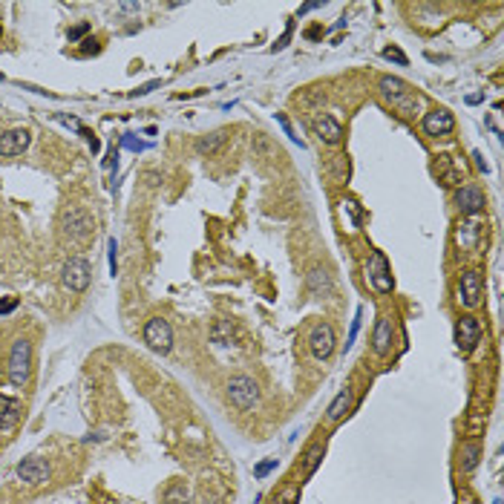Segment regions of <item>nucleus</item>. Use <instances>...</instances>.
Returning <instances> with one entry per match:
<instances>
[{"label": "nucleus", "instance_id": "1", "mask_svg": "<svg viewBox=\"0 0 504 504\" xmlns=\"http://www.w3.org/2000/svg\"><path fill=\"white\" fill-rule=\"evenodd\" d=\"M378 90H381L383 99L401 112V116L415 119L418 112H421V95L410 84H406V81H401L395 75H383L378 81Z\"/></svg>", "mask_w": 504, "mask_h": 504}, {"label": "nucleus", "instance_id": "2", "mask_svg": "<svg viewBox=\"0 0 504 504\" xmlns=\"http://www.w3.org/2000/svg\"><path fill=\"white\" fill-rule=\"evenodd\" d=\"M29 372H32V343L26 337H18L12 343V352H9L6 378H9L12 386H26Z\"/></svg>", "mask_w": 504, "mask_h": 504}, {"label": "nucleus", "instance_id": "3", "mask_svg": "<svg viewBox=\"0 0 504 504\" xmlns=\"http://www.w3.org/2000/svg\"><path fill=\"white\" fill-rule=\"evenodd\" d=\"M95 228V219L87 208H67L61 214V234L72 242H84Z\"/></svg>", "mask_w": 504, "mask_h": 504}, {"label": "nucleus", "instance_id": "4", "mask_svg": "<svg viewBox=\"0 0 504 504\" xmlns=\"http://www.w3.org/2000/svg\"><path fill=\"white\" fill-rule=\"evenodd\" d=\"M228 401H231L236 410H242V412L254 410L256 401H259V386H256V381L248 378V375H234L231 381H228Z\"/></svg>", "mask_w": 504, "mask_h": 504}, {"label": "nucleus", "instance_id": "5", "mask_svg": "<svg viewBox=\"0 0 504 504\" xmlns=\"http://www.w3.org/2000/svg\"><path fill=\"white\" fill-rule=\"evenodd\" d=\"M366 280L369 285L378 291V294H389L395 288V280H392V268H389L386 256L381 251H375L369 256V265H366Z\"/></svg>", "mask_w": 504, "mask_h": 504}, {"label": "nucleus", "instance_id": "6", "mask_svg": "<svg viewBox=\"0 0 504 504\" xmlns=\"http://www.w3.org/2000/svg\"><path fill=\"white\" fill-rule=\"evenodd\" d=\"M144 343H148L153 352L159 354H168L173 349V329L168 320L161 317H150L148 323H144Z\"/></svg>", "mask_w": 504, "mask_h": 504}, {"label": "nucleus", "instance_id": "7", "mask_svg": "<svg viewBox=\"0 0 504 504\" xmlns=\"http://www.w3.org/2000/svg\"><path fill=\"white\" fill-rule=\"evenodd\" d=\"M90 280H92V268H90L87 259H81V256L67 259V265H63V271H61L63 285H67L70 291H75V294H81V291L90 288Z\"/></svg>", "mask_w": 504, "mask_h": 504}, {"label": "nucleus", "instance_id": "8", "mask_svg": "<svg viewBox=\"0 0 504 504\" xmlns=\"http://www.w3.org/2000/svg\"><path fill=\"white\" fill-rule=\"evenodd\" d=\"M334 329L329 326V323H317V326L312 329V334H308V349H312V354L317 357V361H326V357H332L334 352Z\"/></svg>", "mask_w": 504, "mask_h": 504}, {"label": "nucleus", "instance_id": "9", "mask_svg": "<svg viewBox=\"0 0 504 504\" xmlns=\"http://www.w3.org/2000/svg\"><path fill=\"white\" fill-rule=\"evenodd\" d=\"M481 343V323L476 317H461L455 323V346L461 352H473Z\"/></svg>", "mask_w": 504, "mask_h": 504}, {"label": "nucleus", "instance_id": "10", "mask_svg": "<svg viewBox=\"0 0 504 504\" xmlns=\"http://www.w3.org/2000/svg\"><path fill=\"white\" fill-rule=\"evenodd\" d=\"M50 476H52L50 464H46L43 458H38V455H32V458H23V461L18 464V478L26 481V484H32V487L46 484V481H50Z\"/></svg>", "mask_w": 504, "mask_h": 504}, {"label": "nucleus", "instance_id": "11", "mask_svg": "<svg viewBox=\"0 0 504 504\" xmlns=\"http://www.w3.org/2000/svg\"><path fill=\"white\" fill-rule=\"evenodd\" d=\"M455 130V119L452 112L444 110V107H435L424 116V133L432 136V139H441V136H450Z\"/></svg>", "mask_w": 504, "mask_h": 504}, {"label": "nucleus", "instance_id": "12", "mask_svg": "<svg viewBox=\"0 0 504 504\" xmlns=\"http://www.w3.org/2000/svg\"><path fill=\"white\" fill-rule=\"evenodd\" d=\"M32 144V133L26 127H18V130H6V133H0V156H21L26 148Z\"/></svg>", "mask_w": 504, "mask_h": 504}, {"label": "nucleus", "instance_id": "13", "mask_svg": "<svg viewBox=\"0 0 504 504\" xmlns=\"http://www.w3.org/2000/svg\"><path fill=\"white\" fill-rule=\"evenodd\" d=\"M455 205H458V210H461V214H467V216L478 214V210L484 208V193H481V188L478 185H464L458 193H455Z\"/></svg>", "mask_w": 504, "mask_h": 504}, {"label": "nucleus", "instance_id": "14", "mask_svg": "<svg viewBox=\"0 0 504 504\" xmlns=\"http://www.w3.org/2000/svg\"><path fill=\"white\" fill-rule=\"evenodd\" d=\"M392 337H395L392 317L381 314L378 323H375V332H372V349H375V354H386L389 349H392Z\"/></svg>", "mask_w": 504, "mask_h": 504}, {"label": "nucleus", "instance_id": "15", "mask_svg": "<svg viewBox=\"0 0 504 504\" xmlns=\"http://www.w3.org/2000/svg\"><path fill=\"white\" fill-rule=\"evenodd\" d=\"M458 300H464V305H478V300H481V274L478 271H473V268H467V271H461V288H458Z\"/></svg>", "mask_w": 504, "mask_h": 504}, {"label": "nucleus", "instance_id": "16", "mask_svg": "<svg viewBox=\"0 0 504 504\" xmlns=\"http://www.w3.org/2000/svg\"><path fill=\"white\" fill-rule=\"evenodd\" d=\"M481 222L478 219H464L458 225V231H455V242L464 248V251H476L478 242H481Z\"/></svg>", "mask_w": 504, "mask_h": 504}, {"label": "nucleus", "instance_id": "17", "mask_svg": "<svg viewBox=\"0 0 504 504\" xmlns=\"http://www.w3.org/2000/svg\"><path fill=\"white\" fill-rule=\"evenodd\" d=\"M314 133L323 144H340V139H343V124H340L334 116H320V119H314Z\"/></svg>", "mask_w": 504, "mask_h": 504}, {"label": "nucleus", "instance_id": "18", "mask_svg": "<svg viewBox=\"0 0 504 504\" xmlns=\"http://www.w3.org/2000/svg\"><path fill=\"white\" fill-rule=\"evenodd\" d=\"M21 412H23V403L18 398L0 395V432H9L14 424H18Z\"/></svg>", "mask_w": 504, "mask_h": 504}, {"label": "nucleus", "instance_id": "19", "mask_svg": "<svg viewBox=\"0 0 504 504\" xmlns=\"http://www.w3.org/2000/svg\"><path fill=\"white\" fill-rule=\"evenodd\" d=\"M305 285H308V291H312L314 297H329L332 291H334L332 274H329L326 268H312V271H308V277H305Z\"/></svg>", "mask_w": 504, "mask_h": 504}, {"label": "nucleus", "instance_id": "20", "mask_svg": "<svg viewBox=\"0 0 504 504\" xmlns=\"http://www.w3.org/2000/svg\"><path fill=\"white\" fill-rule=\"evenodd\" d=\"M349 406H352V389H343L332 403H329V412H326V418L332 421V424H337L340 418H343L346 412H349Z\"/></svg>", "mask_w": 504, "mask_h": 504}, {"label": "nucleus", "instance_id": "21", "mask_svg": "<svg viewBox=\"0 0 504 504\" xmlns=\"http://www.w3.org/2000/svg\"><path fill=\"white\" fill-rule=\"evenodd\" d=\"M323 455H326V444H314V447H308V452H305V478H312V476H314V470L320 467Z\"/></svg>", "mask_w": 504, "mask_h": 504}, {"label": "nucleus", "instance_id": "22", "mask_svg": "<svg viewBox=\"0 0 504 504\" xmlns=\"http://www.w3.org/2000/svg\"><path fill=\"white\" fill-rule=\"evenodd\" d=\"M228 139V130H216V133H210V136H205V139H199V144H196V150L199 153H214L219 144Z\"/></svg>", "mask_w": 504, "mask_h": 504}, {"label": "nucleus", "instance_id": "23", "mask_svg": "<svg viewBox=\"0 0 504 504\" xmlns=\"http://www.w3.org/2000/svg\"><path fill=\"white\" fill-rule=\"evenodd\" d=\"M165 504H190V493L185 490V484H173V487H168Z\"/></svg>", "mask_w": 504, "mask_h": 504}, {"label": "nucleus", "instance_id": "24", "mask_svg": "<svg viewBox=\"0 0 504 504\" xmlns=\"http://www.w3.org/2000/svg\"><path fill=\"white\" fill-rule=\"evenodd\" d=\"M478 452H481V450H478L476 444L464 447V470H467V473H473V470L478 467Z\"/></svg>", "mask_w": 504, "mask_h": 504}, {"label": "nucleus", "instance_id": "25", "mask_svg": "<svg viewBox=\"0 0 504 504\" xmlns=\"http://www.w3.org/2000/svg\"><path fill=\"white\" fill-rule=\"evenodd\" d=\"M300 498V487H285V490L274 498V504H297Z\"/></svg>", "mask_w": 504, "mask_h": 504}, {"label": "nucleus", "instance_id": "26", "mask_svg": "<svg viewBox=\"0 0 504 504\" xmlns=\"http://www.w3.org/2000/svg\"><path fill=\"white\" fill-rule=\"evenodd\" d=\"M361 320H363V308H357V314H354V320H352V332H349V343H346V349L354 343L357 332H361Z\"/></svg>", "mask_w": 504, "mask_h": 504}, {"label": "nucleus", "instance_id": "27", "mask_svg": "<svg viewBox=\"0 0 504 504\" xmlns=\"http://www.w3.org/2000/svg\"><path fill=\"white\" fill-rule=\"evenodd\" d=\"M271 470H277V458H268V461H263V464H259V467L254 470V476H256V478H265V476L271 473Z\"/></svg>", "mask_w": 504, "mask_h": 504}, {"label": "nucleus", "instance_id": "28", "mask_svg": "<svg viewBox=\"0 0 504 504\" xmlns=\"http://www.w3.org/2000/svg\"><path fill=\"white\" fill-rule=\"evenodd\" d=\"M383 58H389V61L401 63V67H406V55H403L401 50H392V46H389V50H383Z\"/></svg>", "mask_w": 504, "mask_h": 504}, {"label": "nucleus", "instance_id": "29", "mask_svg": "<svg viewBox=\"0 0 504 504\" xmlns=\"http://www.w3.org/2000/svg\"><path fill=\"white\" fill-rule=\"evenodd\" d=\"M121 144H124V148H130V150H144V144H141V141H136L133 136H124V139H121Z\"/></svg>", "mask_w": 504, "mask_h": 504}, {"label": "nucleus", "instance_id": "30", "mask_svg": "<svg viewBox=\"0 0 504 504\" xmlns=\"http://www.w3.org/2000/svg\"><path fill=\"white\" fill-rule=\"evenodd\" d=\"M116 251H119L116 239H110V271H112V274H116Z\"/></svg>", "mask_w": 504, "mask_h": 504}, {"label": "nucleus", "instance_id": "31", "mask_svg": "<svg viewBox=\"0 0 504 504\" xmlns=\"http://www.w3.org/2000/svg\"><path fill=\"white\" fill-rule=\"evenodd\" d=\"M87 29H90V26H87V23H81V26H75V29H70V41H78V38H81V35H84V32H87Z\"/></svg>", "mask_w": 504, "mask_h": 504}, {"label": "nucleus", "instance_id": "32", "mask_svg": "<svg viewBox=\"0 0 504 504\" xmlns=\"http://www.w3.org/2000/svg\"><path fill=\"white\" fill-rule=\"evenodd\" d=\"M156 87H159V81H153V84H144V87L133 90V92H130V95H148V92H150V90H156Z\"/></svg>", "mask_w": 504, "mask_h": 504}, {"label": "nucleus", "instance_id": "33", "mask_svg": "<svg viewBox=\"0 0 504 504\" xmlns=\"http://www.w3.org/2000/svg\"><path fill=\"white\" fill-rule=\"evenodd\" d=\"M14 305H18V300H6V303H0V314H9Z\"/></svg>", "mask_w": 504, "mask_h": 504}, {"label": "nucleus", "instance_id": "34", "mask_svg": "<svg viewBox=\"0 0 504 504\" xmlns=\"http://www.w3.org/2000/svg\"><path fill=\"white\" fill-rule=\"evenodd\" d=\"M473 159H476V165H478V170H484V173H490V168H487V161H484V156H481V153H473Z\"/></svg>", "mask_w": 504, "mask_h": 504}, {"label": "nucleus", "instance_id": "35", "mask_svg": "<svg viewBox=\"0 0 504 504\" xmlns=\"http://www.w3.org/2000/svg\"><path fill=\"white\" fill-rule=\"evenodd\" d=\"M0 38H3V29H0Z\"/></svg>", "mask_w": 504, "mask_h": 504}]
</instances>
